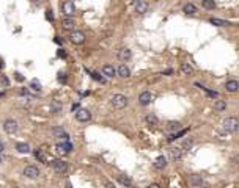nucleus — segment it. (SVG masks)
<instances>
[{
    "label": "nucleus",
    "mask_w": 239,
    "mask_h": 188,
    "mask_svg": "<svg viewBox=\"0 0 239 188\" xmlns=\"http://www.w3.org/2000/svg\"><path fill=\"white\" fill-rule=\"evenodd\" d=\"M46 17L49 19V20H54V14H52L51 10H47V11H46Z\"/></svg>",
    "instance_id": "obj_35"
},
{
    "label": "nucleus",
    "mask_w": 239,
    "mask_h": 188,
    "mask_svg": "<svg viewBox=\"0 0 239 188\" xmlns=\"http://www.w3.org/2000/svg\"><path fill=\"white\" fill-rule=\"evenodd\" d=\"M3 151H5V144H3V141L0 139V154H2Z\"/></svg>",
    "instance_id": "obj_37"
},
{
    "label": "nucleus",
    "mask_w": 239,
    "mask_h": 188,
    "mask_svg": "<svg viewBox=\"0 0 239 188\" xmlns=\"http://www.w3.org/2000/svg\"><path fill=\"white\" fill-rule=\"evenodd\" d=\"M52 135H54V138H60L63 141H68L69 139V135H68V132L63 127H54L52 129Z\"/></svg>",
    "instance_id": "obj_8"
},
{
    "label": "nucleus",
    "mask_w": 239,
    "mask_h": 188,
    "mask_svg": "<svg viewBox=\"0 0 239 188\" xmlns=\"http://www.w3.org/2000/svg\"><path fill=\"white\" fill-rule=\"evenodd\" d=\"M102 74L106 77H115L116 75V69L112 66V64H104L102 66Z\"/></svg>",
    "instance_id": "obj_13"
},
{
    "label": "nucleus",
    "mask_w": 239,
    "mask_h": 188,
    "mask_svg": "<svg viewBox=\"0 0 239 188\" xmlns=\"http://www.w3.org/2000/svg\"><path fill=\"white\" fill-rule=\"evenodd\" d=\"M203 6L206 10H214L216 8V2H214V0H203Z\"/></svg>",
    "instance_id": "obj_27"
},
{
    "label": "nucleus",
    "mask_w": 239,
    "mask_h": 188,
    "mask_svg": "<svg viewBox=\"0 0 239 188\" xmlns=\"http://www.w3.org/2000/svg\"><path fill=\"white\" fill-rule=\"evenodd\" d=\"M128 97L124 96V94H115V96L112 97V107L116 108V110H123L126 105H128Z\"/></svg>",
    "instance_id": "obj_1"
},
{
    "label": "nucleus",
    "mask_w": 239,
    "mask_h": 188,
    "mask_svg": "<svg viewBox=\"0 0 239 188\" xmlns=\"http://www.w3.org/2000/svg\"><path fill=\"white\" fill-rule=\"evenodd\" d=\"M195 85H197L198 88H201V89H203V91H205V92L208 94V96H211V97H219V94H217L216 91H211V89H208V88H205V86H201L200 83H195Z\"/></svg>",
    "instance_id": "obj_26"
},
{
    "label": "nucleus",
    "mask_w": 239,
    "mask_h": 188,
    "mask_svg": "<svg viewBox=\"0 0 239 188\" xmlns=\"http://www.w3.org/2000/svg\"><path fill=\"white\" fill-rule=\"evenodd\" d=\"M24 176L29 177V179H36L39 176V169L36 166H27L25 169H24Z\"/></svg>",
    "instance_id": "obj_10"
},
{
    "label": "nucleus",
    "mask_w": 239,
    "mask_h": 188,
    "mask_svg": "<svg viewBox=\"0 0 239 188\" xmlns=\"http://www.w3.org/2000/svg\"><path fill=\"white\" fill-rule=\"evenodd\" d=\"M222 127L227 132H236L239 129V121L236 119V118H227V119L222 122Z\"/></svg>",
    "instance_id": "obj_2"
},
{
    "label": "nucleus",
    "mask_w": 239,
    "mask_h": 188,
    "mask_svg": "<svg viewBox=\"0 0 239 188\" xmlns=\"http://www.w3.org/2000/svg\"><path fill=\"white\" fill-rule=\"evenodd\" d=\"M33 154H35V158H36V160H39V161H43V163H46V161H47V157H46V154H44L43 151L36 149Z\"/></svg>",
    "instance_id": "obj_24"
},
{
    "label": "nucleus",
    "mask_w": 239,
    "mask_h": 188,
    "mask_svg": "<svg viewBox=\"0 0 239 188\" xmlns=\"http://www.w3.org/2000/svg\"><path fill=\"white\" fill-rule=\"evenodd\" d=\"M165 166H167V158L164 155H160V157H157L154 160V168L156 169H164Z\"/></svg>",
    "instance_id": "obj_17"
},
{
    "label": "nucleus",
    "mask_w": 239,
    "mask_h": 188,
    "mask_svg": "<svg viewBox=\"0 0 239 188\" xmlns=\"http://www.w3.org/2000/svg\"><path fill=\"white\" fill-rule=\"evenodd\" d=\"M169 129H170V130H175V129L178 130V129H179V122H170V124H169Z\"/></svg>",
    "instance_id": "obj_33"
},
{
    "label": "nucleus",
    "mask_w": 239,
    "mask_h": 188,
    "mask_svg": "<svg viewBox=\"0 0 239 188\" xmlns=\"http://www.w3.org/2000/svg\"><path fill=\"white\" fill-rule=\"evenodd\" d=\"M147 10H148V3H147V2H143V0H138V2L135 3V11H137L138 14H145Z\"/></svg>",
    "instance_id": "obj_15"
},
{
    "label": "nucleus",
    "mask_w": 239,
    "mask_h": 188,
    "mask_svg": "<svg viewBox=\"0 0 239 188\" xmlns=\"http://www.w3.org/2000/svg\"><path fill=\"white\" fill-rule=\"evenodd\" d=\"M69 39H71V42H73V44H76V45H80V44H83V42H85V35H83L82 32L76 30V32H71V36H69Z\"/></svg>",
    "instance_id": "obj_5"
},
{
    "label": "nucleus",
    "mask_w": 239,
    "mask_h": 188,
    "mask_svg": "<svg viewBox=\"0 0 239 188\" xmlns=\"http://www.w3.org/2000/svg\"><path fill=\"white\" fill-rule=\"evenodd\" d=\"M192 72H194V67L190 66V64H187V63L181 64V74L183 75H189V74H192Z\"/></svg>",
    "instance_id": "obj_21"
},
{
    "label": "nucleus",
    "mask_w": 239,
    "mask_h": 188,
    "mask_svg": "<svg viewBox=\"0 0 239 188\" xmlns=\"http://www.w3.org/2000/svg\"><path fill=\"white\" fill-rule=\"evenodd\" d=\"M151 100H153V94L150 91H143L138 96V104L140 105H150Z\"/></svg>",
    "instance_id": "obj_9"
},
{
    "label": "nucleus",
    "mask_w": 239,
    "mask_h": 188,
    "mask_svg": "<svg viewBox=\"0 0 239 188\" xmlns=\"http://www.w3.org/2000/svg\"><path fill=\"white\" fill-rule=\"evenodd\" d=\"M209 22L212 24V25H217V27H227V25H230V22H225V20L217 19V17H212Z\"/></svg>",
    "instance_id": "obj_23"
},
{
    "label": "nucleus",
    "mask_w": 239,
    "mask_h": 188,
    "mask_svg": "<svg viewBox=\"0 0 239 188\" xmlns=\"http://www.w3.org/2000/svg\"><path fill=\"white\" fill-rule=\"evenodd\" d=\"M61 27H63V30H73L76 27V22L73 17H65L61 20Z\"/></svg>",
    "instance_id": "obj_11"
},
{
    "label": "nucleus",
    "mask_w": 239,
    "mask_h": 188,
    "mask_svg": "<svg viewBox=\"0 0 239 188\" xmlns=\"http://www.w3.org/2000/svg\"><path fill=\"white\" fill-rule=\"evenodd\" d=\"M76 119H77L79 122H87V121L91 119V113H90L88 110H85V108H79V110L76 111Z\"/></svg>",
    "instance_id": "obj_6"
},
{
    "label": "nucleus",
    "mask_w": 239,
    "mask_h": 188,
    "mask_svg": "<svg viewBox=\"0 0 239 188\" xmlns=\"http://www.w3.org/2000/svg\"><path fill=\"white\" fill-rule=\"evenodd\" d=\"M5 96V92H0V97H3Z\"/></svg>",
    "instance_id": "obj_40"
},
{
    "label": "nucleus",
    "mask_w": 239,
    "mask_h": 188,
    "mask_svg": "<svg viewBox=\"0 0 239 188\" xmlns=\"http://www.w3.org/2000/svg\"><path fill=\"white\" fill-rule=\"evenodd\" d=\"M169 152H170V157L173 160H179L183 157V147H172Z\"/></svg>",
    "instance_id": "obj_18"
},
{
    "label": "nucleus",
    "mask_w": 239,
    "mask_h": 188,
    "mask_svg": "<svg viewBox=\"0 0 239 188\" xmlns=\"http://www.w3.org/2000/svg\"><path fill=\"white\" fill-rule=\"evenodd\" d=\"M104 185H106V188H115V185H113L112 182H107V180L104 182Z\"/></svg>",
    "instance_id": "obj_36"
},
{
    "label": "nucleus",
    "mask_w": 239,
    "mask_h": 188,
    "mask_svg": "<svg viewBox=\"0 0 239 188\" xmlns=\"http://www.w3.org/2000/svg\"><path fill=\"white\" fill-rule=\"evenodd\" d=\"M225 89H227L228 92H236V91L239 89V83H237L236 80H228V82L225 83Z\"/></svg>",
    "instance_id": "obj_16"
},
{
    "label": "nucleus",
    "mask_w": 239,
    "mask_h": 188,
    "mask_svg": "<svg viewBox=\"0 0 239 188\" xmlns=\"http://www.w3.org/2000/svg\"><path fill=\"white\" fill-rule=\"evenodd\" d=\"M3 130H5L8 135L16 133V132H17V122H16L14 119H7V121L3 122Z\"/></svg>",
    "instance_id": "obj_7"
},
{
    "label": "nucleus",
    "mask_w": 239,
    "mask_h": 188,
    "mask_svg": "<svg viewBox=\"0 0 239 188\" xmlns=\"http://www.w3.org/2000/svg\"><path fill=\"white\" fill-rule=\"evenodd\" d=\"M118 180L121 182L123 185H126V186H129V185H131V179H129L128 176H123V174H121V176H118Z\"/></svg>",
    "instance_id": "obj_29"
},
{
    "label": "nucleus",
    "mask_w": 239,
    "mask_h": 188,
    "mask_svg": "<svg viewBox=\"0 0 239 188\" xmlns=\"http://www.w3.org/2000/svg\"><path fill=\"white\" fill-rule=\"evenodd\" d=\"M116 74L120 75V77H123V79H128L129 75H131V69L126 66V64H121L118 67V70H116Z\"/></svg>",
    "instance_id": "obj_14"
},
{
    "label": "nucleus",
    "mask_w": 239,
    "mask_h": 188,
    "mask_svg": "<svg viewBox=\"0 0 239 188\" xmlns=\"http://www.w3.org/2000/svg\"><path fill=\"white\" fill-rule=\"evenodd\" d=\"M145 122H147L150 127H156V126L159 124V119H157V116H154V114H147Z\"/></svg>",
    "instance_id": "obj_19"
},
{
    "label": "nucleus",
    "mask_w": 239,
    "mask_h": 188,
    "mask_svg": "<svg viewBox=\"0 0 239 188\" xmlns=\"http://www.w3.org/2000/svg\"><path fill=\"white\" fill-rule=\"evenodd\" d=\"M2 161H3V155H2V154H0V163H2Z\"/></svg>",
    "instance_id": "obj_39"
},
{
    "label": "nucleus",
    "mask_w": 239,
    "mask_h": 188,
    "mask_svg": "<svg viewBox=\"0 0 239 188\" xmlns=\"http://www.w3.org/2000/svg\"><path fill=\"white\" fill-rule=\"evenodd\" d=\"M194 146V139L192 138H187V139H184V144H183V147L184 149H190Z\"/></svg>",
    "instance_id": "obj_31"
},
{
    "label": "nucleus",
    "mask_w": 239,
    "mask_h": 188,
    "mask_svg": "<svg viewBox=\"0 0 239 188\" xmlns=\"http://www.w3.org/2000/svg\"><path fill=\"white\" fill-rule=\"evenodd\" d=\"M183 10H184L186 14H195V13H197V6H195L194 3H186Z\"/></svg>",
    "instance_id": "obj_22"
},
{
    "label": "nucleus",
    "mask_w": 239,
    "mask_h": 188,
    "mask_svg": "<svg viewBox=\"0 0 239 188\" xmlns=\"http://www.w3.org/2000/svg\"><path fill=\"white\" fill-rule=\"evenodd\" d=\"M214 108H216L217 111H223V110H227V102H223V100H216V102H214Z\"/></svg>",
    "instance_id": "obj_25"
},
{
    "label": "nucleus",
    "mask_w": 239,
    "mask_h": 188,
    "mask_svg": "<svg viewBox=\"0 0 239 188\" xmlns=\"http://www.w3.org/2000/svg\"><path fill=\"white\" fill-rule=\"evenodd\" d=\"M61 11H63V14H65L66 17H73V16L76 14V5L71 2V0H68V2H65V3L61 5Z\"/></svg>",
    "instance_id": "obj_3"
},
{
    "label": "nucleus",
    "mask_w": 239,
    "mask_h": 188,
    "mask_svg": "<svg viewBox=\"0 0 239 188\" xmlns=\"http://www.w3.org/2000/svg\"><path fill=\"white\" fill-rule=\"evenodd\" d=\"M148 188H160L157 183H151V185H148Z\"/></svg>",
    "instance_id": "obj_38"
},
{
    "label": "nucleus",
    "mask_w": 239,
    "mask_h": 188,
    "mask_svg": "<svg viewBox=\"0 0 239 188\" xmlns=\"http://www.w3.org/2000/svg\"><path fill=\"white\" fill-rule=\"evenodd\" d=\"M55 151H57V154H66L61 144H57V146H55Z\"/></svg>",
    "instance_id": "obj_34"
},
{
    "label": "nucleus",
    "mask_w": 239,
    "mask_h": 188,
    "mask_svg": "<svg viewBox=\"0 0 239 188\" xmlns=\"http://www.w3.org/2000/svg\"><path fill=\"white\" fill-rule=\"evenodd\" d=\"M51 166L57 171V173H65L68 169V163L65 160H60V158H55L51 161Z\"/></svg>",
    "instance_id": "obj_4"
},
{
    "label": "nucleus",
    "mask_w": 239,
    "mask_h": 188,
    "mask_svg": "<svg viewBox=\"0 0 239 188\" xmlns=\"http://www.w3.org/2000/svg\"><path fill=\"white\" fill-rule=\"evenodd\" d=\"M0 67H3V63H2V60H0Z\"/></svg>",
    "instance_id": "obj_41"
},
{
    "label": "nucleus",
    "mask_w": 239,
    "mask_h": 188,
    "mask_svg": "<svg viewBox=\"0 0 239 188\" xmlns=\"http://www.w3.org/2000/svg\"><path fill=\"white\" fill-rule=\"evenodd\" d=\"M190 180H192V183H195V185H201V183H203V179H201L200 176H197V174L190 176Z\"/></svg>",
    "instance_id": "obj_30"
},
{
    "label": "nucleus",
    "mask_w": 239,
    "mask_h": 188,
    "mask_svg": "<svg viewBox=\"0 0 239 188\" xmlns=\"http://www.w3.org/2000/svg\"><path fill=\"white\" fill-rule=\"evenodd\" d=\"M131 57H132V52L128 49V47H123V49L118 50V58L121 60V61H126V60H129Z\"/></svg>",
    "instance_id": "obj_12"
},
{
    "label": "nucleus",
    "mask_w": 239,
    "mask_h": 188,
    "mask_svg": "<svg viewBox=\"0 0 239 188\" xmlns=\"http://www.w3.org/2000/svg\"><path fill=\"white\" fill-rule=\"evenodd\" d=\"M61 146H63V149H65V152H66V154H68V152H71V149H73V146H71V144L68 143V141H65V143H63Z\"/></svg>",
    "instance_id": "obj_32"
},
{
    "label": "nucleus",
    "mask_w": 239,
    "mask_h": 188,
    "mask_svg": "<svg viewBox=\"0 0 239 188\" xmlns=\"http://www.w3.org/2000/svg\"><path fill=\"white\" fill-rule=\"evenodd\" d=\"M30 86H32V89H33V91H38V92L41 91V83H39V82H38L36 79H33V80H32Z\"/></svg>",
    "instance_id": "obj_28"
},
{
    "label": "nucleus",
    "mask_w": 239,
    "mask_h": 188,
    "mask_svg": "<svg viewBox=\"0 0 239 188\" xmlns=\"http://www.w3.org/2000/svg\"><path fill=\"white\" fill-rule=\"evenodd\" d=\"M16 151L20 152V154H29L30 152V146L27 143H17L16 144Z\"/></svg>",
    "instance_id": "obj_20"
}]
</instances>
